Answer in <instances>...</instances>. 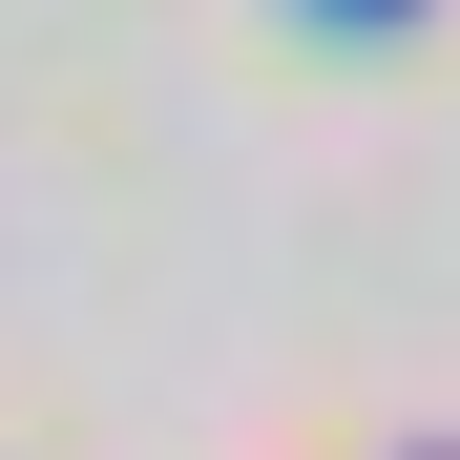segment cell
Masks as SVG:
<instances>
[{
    "mask_svg": "<svg viewBox=\"0 0 460 460\" xmlns=\"http://www.w3.org/2000/svg\"><path fill=\"white\" fill-rule=\"evenodd\" d=\"M335 22H356V0H335Z\"/></svg>",
    "mask_w": 460,
    "mask_h": 460,
    "instance_id": "obj_1",
    "label": "cell"
}]
</instances>
